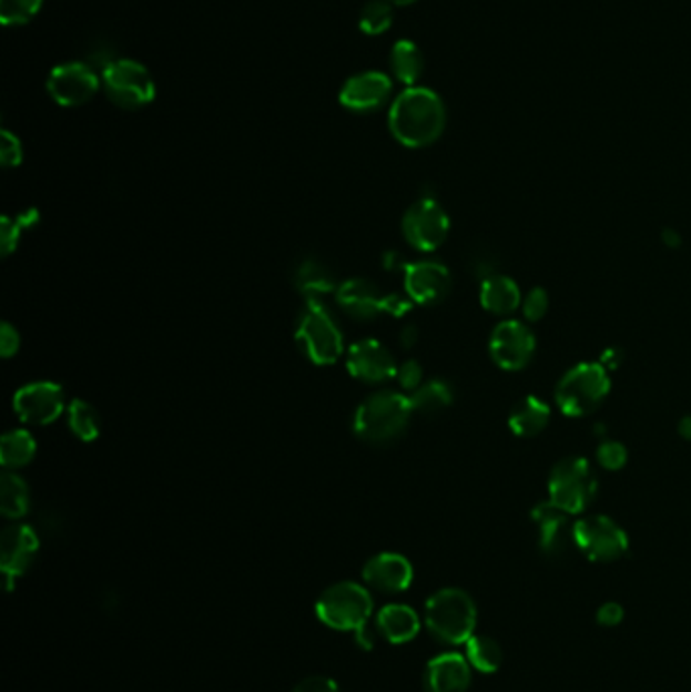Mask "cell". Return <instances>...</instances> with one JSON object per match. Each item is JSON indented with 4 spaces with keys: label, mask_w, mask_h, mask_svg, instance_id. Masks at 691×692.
<instances>
[{
    "label": "cell",
    "mask_w": 691,
    "mask_h": 692,
    "mask_svg": "<svg viewBox=\"0 0 691 692\" xmlns=\"http://www.w3.org/2000/svg\"><path fill=\"white\" fill-rule=\"evenodd\" d=\"M100 88V73L83 61H65L49 71L48 93L53 102L63 108L88 104Z\"/></svg>",
    "instance_id": "cell-10"
},
{
    "label": "cell",
    "mask_w": 691,
    "mask_h": 692,
    "mask_svg": "<svg viewBox=\"0 0 691 692\" xmlns=\"http://www.w3.org/2000/svg\"><path fill=\"white\" fill-rule=\"evenodd\" d=\"M550 306V298H548V292L543 288H531L528 292V296L521 301V308H524V316L528 318L529 323H538Z\"/></svg>",
    "instance_id": "cell-36"
},
{
    "label": "cell",
    "mask_w": 691,
    "mask_h": 692,
    "mask_svg": "<svg viewBox=\"0 0 691 692\" xmlns=\"http://www.w3.org/2000/svg\"><path fill=\"white\" fill-rule=\"evenodd\" d=\"M550 502L568 515H580L597 497V476L586 458H566L550 474Z\"/></svg>",
    "instance_id": "cell-8"
},
{
    "label": "cell",
    "mask_w": 691,
    "mask_h": 692,
    "mask_svg": "<svg viewBox=\"0 0 691 692\" xmlns=\"http://www.w3.org/2000/svg\"><path fill=\"white\" fill-rule=\"evenodd\" d=\"M411 304H414V302H411L410 298H404V296H398V294H386L384 314H389V316H394V318H399V316H404L406 312L410 311Z\"/></svg>",
    "instance_id": "cell-42"
},
{
    "label": "cell",
    "mask_w": 691,
    "mask_h": 692,
    "mask_svg": "<svg viewBox=\"0 0 691 692\" xmlns=\"http://www.w3.org/2000/svg\"><path fill=\"white\" fill-rule=\"evenodd\" d=\"M550 417V405L536 395H528L514 405L509 414V427L519 438H536L548 427Z\"/></svg>",
    "instance_id": "cell-24"
},
{
    "label": "cell",
    "mask_w": 691,
    "mask_h": 692,
    "mask_svg": "<svg viewBox=\"0 0 691 692\" xmlns=\"http://www.w3.org/2000/svg\"><path fill=\"white\" fill-rule=\"evenodd\" d=\"M387 2H392V4H396V7H408V4H414V2H418V0H387Z\"/></svg>",
    "instance_id": "cell-48"
},
{
    "label": "cell",
    "mask_w": 691,
    "mask_h": 692,
    "mask_svg": "<svg viewBox=\"0 0 691 692\" xmlns=\"http://www.w3.org/2000/svg\"><path fill=\"white\" fill-rule=\"evenodd\" d=\"M414 414L423 416H434L445 411L448 405L453 404V391L445 381H428L420 385L410 397Z\"/></svg>",
    "instance_id": "cell-29"
},
{
    "label": "cell",
    "mask_w": 691,
    "mask_h": 692,
    "mask_svg": "<svg viewBox=\"0 0 691 692\" xmlns=\"http://www.w3.org/2000/svg\"><path fill=\"white\" fill-rule=\"evenodd\" d=\"M624 618V610L621 608V603L617 601H607L598 608L597 620L600 625L604 628H612V625H619Z\"/></svg>",
    "instance_id": "cell-41"
},
{
    "label": "cell",
    "mask_w": 691,
    "mask_h": 692,
    "mask_svg": "<svg viewBox=\"0 0 691 692\" xmlns=\"http://www.w3.org/2000/svg\"><path fill=\"white\" fill-rule=\"evenodd\" d=\"M293 692H341L337 682L327 676H308L305 681L298 682Z\"/></svg>",
    "instance_id": "cell-40"
},
{
    "label": "cell",
    "mask_w": 691,
    "mask_h": 692,
    "mask_svg": "<svg viewBox=\"0 0 691 692\" xmlns=\"http://www.w3.org/2000/svg\"><path fill=\"white\" fill-rule=\"evenodd\" d=\"M416 340H418V333H416V328L414 326H408V328H404V333L399 336V343L404 348H411V346L416 345Z\"/></svg>",
    "instance_id": "cell-45"
},
{
    "label": "cell",
    "mask_w": 691,
    "mask_h": 692,
    "mask_svg": "<svg viewBox=\"0 0 691 692\" xmlns=\"http://www.w3.org/2000/svg\"><path fill=\"white\" fill-rule=\"evenodd\" d=\"M12 409L23 424L29 426H49L65 409L63 389L58 383H29L14 393Z\"/></svg>",
    "instance_id": "cell-12"
},
{
    "label": "cell",
    "mask_w": 691,
    "mask_h": 692,
    "mask_svg": "<svg viewBox=\"0 0 691 692\" xmlns=\"http://www.w3.org/2000/svg\"><path fill=\"white\" fill-rule=\"evenodd\" d=\"M489 353L505 370H519L528 367L536 353V336L519 320H505L497 324L489 340Z\"/></svg>",
    "instance_id": "cell-13"
},
{
    "label": "cell",
    "mask_w": 691,
    "mask_h": 692,
    "mask_svg": "<svg viewBox=\"0 0 691 692\" xmlns=\"http://www.w3.org/2000/svg\"><path fill=\"white\" fill-rule=\"evenodd\" d=\"M609 393V370L600 363H580L558 383L556 404L563 416L585 417L592 414Z\"/></svg>",
    "instance_id": "cell-4"
},
{
    "label": "cell",
    "mask_w": 691,
    "mask_h": 692,
    "mask_svg": "<svg viewBox=\"0 0 691 692\" xmlns=\"http://www.w3.org/2000/svg\"><path fill=\"white\" fill-rule=\"evenodd\" d=\"M392 95V80L384 71H362L343 83L339 104L355 114H372L386 105Z\"/></svg>",
    "instance_id": "cell-14"
},
{
    "label": "cell",
    "mask_w": 691,
    "mask_h": 692,
    "mask_svg": "<svg viewBox=\"0 0 691 692\" xmlns=\"http://www.w3.org/2000/svg\"><path fill=\"white\" fill-rule=\"evenodd\" d=\"M355 642H357V647H362L364 650H372V648H374V634L369 632L367 625L355 632Z\"/></svg>",
    "instance_id": "cell-44"
},
{
    "label": "cell",
    "mask_w": 691,
    "mask_h": 692,
    "mask_svg": "<svg viewBox=\"0 0 691 692\" xmlns=\"http://www.w3.org/2000/svg\"><path fill=\"white\" fill-rule=\"evenodd\" d=\"M337 302L345 314H349L355 320L367 323L384 314L386 294L372 282L353 277L337 288Z\"/></svg>",
    "instance_id": "cell-19"
},
{
    "label": "cell",
    "mask_w": 691,
    "mask_h": 692,
    "mask_svg": "<svg viewBox=\"0 0 691 692\" xmlns=\"http://www.w3.org/2000/svg\"><path fill=\"white\" fill-rule=\"evenodd\" d=\"M0 510L7 519H21L29 510V486L21 476L4 472L0 478Z\"/></svg>",
    "instance_id": "cell-27"
},
{
    "label": "cell",
    "mask_w": 691,
    "mask_h": 692,
    "mask_svg": "<svg viewBox=\"0 0 691 692\" xmlns=\"http://www.w3.org/2000/svg\"><path fill=\"white\" fill-rule=\"evenodd\" d=\"M377 630L392 644H406L420 632V618L408 606L392 603L377 613Z\"/></svg>",
    "instance_id": "cell-22"
},
{
    "label": "cell",
    "mask_w": 691,
    "mask_h": 692,
    "mask_svg": "<svg viewBox=\"0 0 691 692\" xmlns=\"http://www.w3.org/2000/svg\"><path fill=\"white\" fill-rule=\"evenodd\" d=\"M108 100L122 110H139L156 98L151 71L134 59H112L100 70Z\"/></svg>",
    "instance_id": "cell-7"
},
{
    "label": "cell",
    "mask_w": 691,
    "mask_h": 692,
    "mask_svg": "<svg viewBox=\"0 0 691 692\" xmlns=\"http://www.w3.org/2000/svg\"><path fill=\"white\" fill-rule=\"evenodd\" d=\"M389 68L399 83H404L406 88H414L424 73L423 51L414 41L399 39L396 45L392 47Z\"/></svg>",
    "instance_id": "cell-25"
},
{
    "label": "cell",
    "mask_w": 691,
    "mask_h": 692,
    "mask_svg": "<svg viewBox=\"0 0 691 692\" xmlns=\"http://www.w3.org/2000/svg\"><path fill=\"white\" fill-rule=\"evenodd\" d=\"M315 610L318 620L328 628L341 632H357L369 622L374 612V600L362 586L353 581H341L323 591Z\"/></svg>",
    "instance_id": "cell-5"
},
{
    "label": "cell",
    "mask_w": 691,
    "mask_h": 692,
    "mask_svg": "<svg viewBox=\"0 0 691 692\" xmlns=\"http://www.w3.org/2000/svg\"><path fill=\"white\" fill-rule=\"evenodd\" d=\"M39 551L37 532L29 525H12L0 537V569L4 576V588L11 591L14 579L35 561Z\"/></svg>",
    "instance_id": "cell-15"
},
{
    "label": "cell",
    "mask_w": 691,
    "mask_h": 692,
    "mask_svg": "<svg viewBox=\"0 0 691 692\" xmlns=\"http://www.w3.org/2000/svg\"><path fill=\"white\" fill-rule=\"evenodd\" d=\"M35 438L24 429L9 431L0 439V464L7 470L23 468L35 458Z\"/></svg>",
    "instance_id": "cell-26"
},
{
    "label": "cell",
    "mask_w": 691,
    "mask_h": 692,
    "mask_svg": "<svg viewBox=\"0 0 691 692\" xmlns=\"http://www.w3.org/2000/svg\"><path fill=\"white\" fill-rule=\"evenodd\" d=\"M296 286L308 301H313L321 294L333 292L337 284H335V276L331 274V269L325 264H321L317 260H306L296 272Z\"/></svg>",
    "instance_id": "cell-28"
},
{
    "label": "cell",
    "mask_w": 691,
    "mask_h": 692,
    "mask_svg": "<svg viewBox=\"0 0 691 692\" xmlns=\"http://www.w3.org/2000/svg\"><path fill=\"white\" fill-rule=\"evenodd\" d=\"M364 579L377 591L399 593L410 588L414 569L404 554L379 553L365 563Z\"/></svg>",
    "instance_id": "cell-20"
},
{
    "label": "cell",
    "mask_w": 691,
    "mask_h": 692,
    "mask_svg": "<svg viewBox=\"0 0 691 692\" xmlns=\"http://www.w3.org/2000/svg\"><path fill=\"white\" fill-rule=\"evenodd\" d=\"M678 429H680L681 438L691 441V416L683 417L680 421V426H678Z\"/></svg>",
    "instance_id": "cell-47"
},
{
    "label": "cell",
    "mask_w": 691,
    "mask_h": 692,
    "mask_svg": "<svg viewBox=\"0 0 691 692\" xmlns=\"http://www.w3.org/2000/svg\"><path fill=\"white\" fill-rule=\"evenodd\" d=\"M43 0H0V23L4 27H19L35 19Z\"/></svg>",
    "instance_id": "cell-33"
},
{
    "label": "cell",
    "mask_w": 691,
    "mask_h": 692,
    "mask_svg": "<svg viewBox=\"0 0 691 692\" xmlns=\"http://www.w3.org/2000/svg\"><path fill=\"white\" fill-rule=\"evenodd\" d=\"M627 448L622 446L621 441H612L607 439L604 444H600L597 450V460L602 468L607 470H621L622 466L627 464Z\"/></svg>",
    "instance_id": "cell-35"
},
{
    "label": "cell",
    "mask_w": 691,
    "mask_h": 692,
    "mask_svg": "<svg viewBox=\"0 0 691 692\" xmlns=\"http://www.w3.org/2000/svg\"><path fill=\"white\" fill-rule=\"evenodd\" d=\"M404 288L414 304L434 306L445 301L453 288L450 272L438 262H416L404 266Z\"/></svg>",
    "instance_id": "cell-16"
},
{
    "label": "cell",
    "mask_w": 691,
    "mask_h": 692,
    "mask_svg": "<svg viewBox=\"0 0 691 692\" xmlns=\"http://www.w3.org/2000/svg\"><path fill=\"white\" fill-rule=\"evenodd\" d=\"M414 416L410 397L398 391H379L367 397L353 417V431L369 444L398 438Z\"/></svg>",
    "instance_id": "cell-2"
},
{
    "label": "cell",
    "mask_w": 691,
    "mask_h": 692,
    "mask_svg": "<svg viewBox=\"0 0 691 692\" xmlns=\"http://www.w3.org/2000/svg\"><path fill=\"white\" fill-rule=\"evenodd\" d=\"M37 221L35 211H29L27 217H17V221H12L9 215L2 217L0 223V243H2V255H9L17 250L19 245V237H21V230L33 225Z\"/></svg>",
    "instance_id": "cell-34"
},
{
    "label": "cell",
    "mask_w": 691,
    "mask_h": 692,
    "mask_svg": "<svg viewBox=\"0 0 691 692\" xmlns=\"http://www.w3.org/2000/svg\"><path fill=\"white\" fill-rule=\"evenodd\" d=\"M392 24H394V4L387 0H369L359 14V29L365 35H384Z\"/></svg>",
    "instance_id": "cell-32"
},
{
    "label": "cell",
    "mask_w": 691,
    "mask_h": 692,
    "mask_svg": "<svg viewBox=\"0 0 691 692\" xmlns=\"http://www.w3.org/2000/svg\"><path fill=\"white\" fill-rule=\"evenodd\" d=\"M467 660L480 672H497L504 664V650L489 635H472L467 642Z\"/></svg>",
    "instance_id": "cell-30"
},
{
    "label": "cell",
    "mask_w": 691,
    "mask_h": 692,
    "mask_svg": "<svg viewBox=\"0 0 691 692\" xmlns=\"http://www.w3.org/2000/svg\"><path fill=\"white\" fill-rule=\"evenodd\" d=\"M296 343L315 365H335L343 355V335L327 306L317 298L306 302L296 328Z\"/></svg>",
    "instance_id": "cell-6"
},
{
    "label": "cell",
    "mask_w": 691,
    "mask_h": 692,
    "mask_svg": "<svg viewBox=\"0 0 691 692\" xmlns=\"http://www.w3.org/2000/svg\"><path fill=\"white\" fill-rule=\"evenodd\" d=\"M0 162L7 169L19 166L23 162V144L9 130H2L0 134Z\"/></svg>",
    "instance_id": "cell-37"
},
{
    "label": "cell",
    "mask_w": 691,
    "mask_h": 692,
    "mask_svg": "<svg viewBox=\"0 0 691 692\" xmlns=\"http://www.w3.org/2000/svg\"><path fill=\"white\" fill-rule=\"evenodd\" d=\"M347 369L359 381L384 383L396 377L398 365L394 355L379 340L365 338L349 348Z\"/></svg>",
    "instance_id": "cell-17"
},
{
    "label": "cell",
    "mask_w": 691,
    "mask_h": 692,
    "mask_svg": "<svg viewBox=\"0 0 691 692\" xmlns=\"http://www.w3.org/2000/svg\"><path fill=\"white\" fill-rule=\"evenodd\" d=\"M426 625L445 644H467L477 625L475 601L463 589H440L426 601Z\"/></svg>",
    "instance_id": "cell-3"
},
{
    "label": "cell",
    "mask_w": 691,
    "mask_h": 692,
    "mask_svg": "<svg viewBox=\"0 0 691 692\" xmlns=\"http://www.w3.org/2000/svg\"><path fill=\"white\" fill-rule=\"evenodd\" d=\"M469 684V660L457 652L433 658L424 672L426 692H467Z\"/></svg>",
    "instance_id": "cell-21"
},
{
    "label": "cell",
    "mask_w": 691,
    "mask_h": 692,
    "mask_svg": "<svg viewBox=\"0 0 691 692\" xmlns=\"http://www.w3.org/2000/svg\"><path fill=\"white\" fill-rule=\"evenodd\" d=\"M450 221L445 208L438 205L434 199H420L411 205L404 221L402 231L406 242L410 243L418 252H434L438 250L448 237Z\"/></svg>",
    "instance_id": "cell-11"
},
{
    "label": "cell",
    "mask_w": 691,
    "mask_h": 692,
    "mask_svg": "<svg viewBox=\"0 0 691 692\" xmlns=\"http://www.w3.org/2000/svg\"><path fill=\"white\" fill-rule=\"evenodd\" d=\"M68 424L71 431L83 441H94L100 436V417L94 407L82 399H73L68 407Z\"/></svg>",
    "instance_id": "cell-31"
},
{
    "label": "cell",
    "mask_w": 691,
    "mask_h": 692,
    "mask_svg": "<svg viewBox=\"0 0 691 692\" xmlns=\"http://www.w3.org/2000/svg\"><path fill=\"white\" fill-rule=\"evenodd\" d=\"M622 358H624V353H622L621 348L610 346V348H607V350L602 353V357H600V365H602V367L607 370L617 369V367L621 365Z\"/></svg>",
    "instance_id": "cell-43"
},
{
    "label": "cell",
    "mask_w": 691,
    "mask_h": 692,
    "mask_svg": "<svg viewBox=\"0 0 691 692\" xmlns=\"http://www.w3.org/2000/svg\"><path fill=\"white\" fill-rule=\"evenodd\" d=\"M21 346V336L17 333V328L9 323L0 326V355L4 358H11L12 355L19 353Z\"/></svg>",
    "instance_id": "cell-39"
},
{
    "label": "cell",
    "mask_w": 691,
    "mask_h": 692,
    "mask_svg": "<svg viewBox=\"0 0 691 692\" xmlns=\"http://www.w3.org/2000/svg\"><path fill=\"white\" fill-rule=\"evenodd\" d=\"M570 517L566 510L553 502H541L534 508L531 519L538 527L539 549L550 557L562 554L568 549L570 539L575 541V527H570Z\"/></svg>",
    "instance_id": "cell-18"
},
{
    "label": "cell",
    "mask_w": 691,
    "mask_h": 692,
    "mask_svg": "<svg viewBox=\"0 0 691 692\" xmlns=\"http://www.w3.org/2000/svg\"><path fill=\"white\" fill-rule=\"evenodd\" d=\"M663 240H665L669 247H673V250H675V247H680L681 240L678 231L665 230V233H663Z\"/></svg>",
    "instance_id": "cell-46"
},
{
    "label": "cell",
    "mask_w": 691,
    "mask_h": 692,
    "mask_svg": "<svg viewBox=\"0 0 691 692\" xmlns=\"http://www.w3.org/2000/svg\"><path fill=\"white\" fill-rule=\"evenodd\" d=\"M424 370L416 360H406L404 365H399L396 379L399 387L406 391H416L423 385Z\"/></svg>",
    "instance_id": "cell-38"
},
{
    "label": "cell",
    "mask_w": 691,
    "mask_h": 692,
    "mask_svg": "<svg viewBox=\"0 0 691 692\" xmlns=\"http://www.w3.org/2000/svg\"><path fill=\"white\" fill-rule=\"evenodd\" d=\"M521 301H524L521 289L511 277L492 274V276L485 277L480 284V304L491 314H497V316L511 314L521 306Z\"/></svg>",
    "instance_id": "cell-23"
},
{
    "label": "cell",
    "mask_w": 691,
    "mask_h": 692,
    "mask_svg": "<svg viewBox=\"0 0 691 692\" xmlns=\"http://www.w3.org/2000/svg\"><path fill=\"white\" fill-rule=\"evenodd\" d=\"M576 547L597 563L621 559L629 551V537L614 520L604 515H590L575 525Z\"/></svg>",
    "instance_id": "cell-9"
},
{
    "label": "cell",
    "mask_w": 691,
    "mask_h": 692,
    "mask_svg": "<svg viewBox=\"0 0 691 692\" xmlns=\"http://www.w3.org/2000/svg\"><path fill=\"white\" fill-rule=\"evenodd\" d=\"M389 132L406 149L430 146L443 136L446 108L443 98L430 88H406L392 102L387 115Z\"/></svg>",
    "instance_id": "cell-1"
}]
</instances>
